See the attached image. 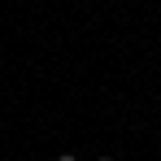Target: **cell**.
Masks as SVG:
<instances>
[{"instance_id": "obj_1", "label": "cell", "mask_w": 161, "mask_h": 161, "mask_svg": "<svg viewBox=\"0 0 161 161\" xmlns=\"http://www.w3.org/2000/svg\"><path fill=\"white\" fill-rule=\"evenodd\" d=\"M57 161H74V157H70V153H61V157H57Z\"/></svg>"}, {"instance_id": "obj_2", "label": "cell", "mask_w": 161, "mask_h": 161, "mask_svg": "<svg viewBox=\"0 0 161 161\" xmlns=\"http://www.w3.org/2000/svg\"><path fill=\"white\" fill-rule=\"evenodd\" d=\"M96 161H113V157H96Z\"/></svg>"}]
</instances>
